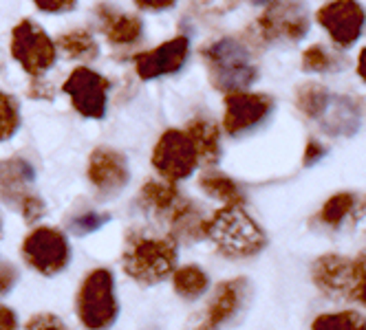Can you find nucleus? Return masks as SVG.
Wrapping results in <instances>:
<instances>
[{
    "instance_id": "34",
    "label": "nucleus",
    "mask_w": 366,
    "mask_h": 330,
    "mask_svg": "<svg viewBox=\"0 0 366 330\" xmlns=\"http://www.w3.org/2000/svg\"><path fill=\"white\" fill-rule=\"evenodd\" d=\"M174 3L177 0H135V5L146 11H166V9L174 7Z\"/></svg>"
},
{
    "instance_id": "23",
    "label": "nucleus",
    "mask_w": 366,
    "mask_h": 330,
    "mask_svg": "<svg viewBox=\"0 0 366 330\" xmlns=\"http://www.w3.org/2000/svg\"><path fill=\"white\" fill-rule=\"evenodd\" d=\"M357 198L351 194V192H340V194H333L327 202L325 207L320 210V222L327 225V227H340L351 214H353V207H355Z\"/></svg>"
},
{
    "instance_id": "14",
    "label": "nucleus",
    "mask_w": 366,
    "mask_h": 330,
    "mask_svg": "<svg viewBox=\"0 0 366 330\" xmlns=\"http://www.w3.org/2000/svg\"><path fill=\"white\" fill-rule=\"evenodd\" d=\"M318 22L337 46H351L364 27V11L355 0H331L318 11Z\"/></svg>"
},
{
    "instance_id": "18",
    "label": "nucleus",
    "mask_w": 366,
    "mask_h": 330,
    "mask_svg": "<svg viewBox=\"0 0 366 330\" xmlns=\"http://www.w3.org/2000/svg\"><path fill=\"white\" fill-rule=\"evenodd\" d=\"M183 196L179 194V190L174 187V183L172 181H148L144 187H142V192H139V205L148 212V214H152V216H157V218H164V220H168V216L172 214V210L179 205V200H181Z\"/></svg>"
},
{
    "instance_id": "6",
    "label": "nucleus",
    "mask_w": 366,
    "mask_h": 330,
    "mask_svg": "<svg viewBox=\"0 0 366 330\" xmlns=\"http://www.w3.org/2000/svg\"><path fill=\"white\" fill-rule=\"evenodd\" d=\"M258 36L265 42H296L309 31L302 0H269L265 14L256 20Z\"/></svg>"
},
{
    "instance_id": "15",
    "label": "nucleus",
    "mask_w": 366,
    "mask_h": 330,
    "mask_svg": "<svg viewBox=\"0 0 366 330\" xmlns=\"http://www.w3.org/2000/svg\"><path fill=\"white\" fill-rule=\"evenodd\" d=\"M249 284L245 277L227 280L217 287L212 301L207 304V311L203 321H199L192 330H219L223 324H227L232 317H237L247 299Z\"/></svg>"
},
{
    "instance_id": "1",
    "label": "nucleus",
    "mask_w": 366,
    "mask_h": 330,
    "mask_svg": "<svg viewBox=\"0 0 366 330\" xmlns=\"http://www.w3.org/2000/svg\"><path fill=\"white\" fill-rule=\"evenodd\" d=\"M179 258L177 238L172 234H152L133 230L126 234L122 264L126 275L139 284H159L174 273Z\"/></svg>"
},
{
    "instance_id": "29",
    "label": "nucleus",
    "mask_w": 366,
    "mask_h": 330,
    "mask_svg": "<svg viewBox=\"0 0 366 330\" xmlns=\"http://www.w3.org/2000/svg\"><path fill=\"white\" fill-rule=\"evenodd\" d=\"M22 218L27 220V222H38L44 214H46V207H44V200L36 194V192H29L27 196H24L20 202H18V207H16Z\"/></svg>"
},
{
    "instance_id": "10",
    "label": "nucleus",
    "mask_w": 366,
    "mask_h": 330,
    "mask_svg": "<svg viewBox=\"0 0 366 330\" xmlns=\"http://www.w3.org/2000/svg\"><path fill=\"white\" fill-rule=\"evenodd\" d=\"M274 108V99L263 93H227L225 97V117L223 128L232 137H243L249 130L258 128Z\"/></svg>"
},
{
    "instance_id": "17",
    "label": "nucleus",
    "mask_w": 366,
    "mask_h": 330,
    "mask_svg": "<svg viewBox=\"0 0 366 330\" xmlns=\"http://www.w3.org/2000/svg\"><path fill=\"white\" fill-rule=\"evenodd\" d=\"M36 179L34 167L24 159H9L0 165V198L7 205L18 207V202L27 196L31 190L29 185Z\"/></svg>"
},
{
    "instance_id": "4",
    "label": "nucleus",
    "mask_w": 366,
    "mask_h": 330,
    "mask_svg": "<svg viewBox=\"0 0 366 330\" xmlns=\"http://www.w3.org/2000/svg\"><path fill=\"white\" fill-rule=\"evenodd\" d=\"M119 315L113 273L107 269L91 271L77 293V317L89 330H109Z\"/></svg>"
},
{
    "instance_id": "16",
    "label": "nucleus",
    "mask_w": 366,
    "mask_h": 330,
    "mask_svg": "<svg viewBox=\"0 0 366 330\" xmlns=\"http://www.w3.org/2000/svg\"><path fill=\"white\" fill-rule=\"evenodd\" d=\"M97 20H99L102 33L107 36V40L113 46H133L144 36V22H142V18H137L133 14L115 11L109 5L97 7Z\"/></svg>"
},
{
    "instance_id": "40",
    "label": "nucleus",
    "mask_w": 366,
    "mask_h": 330,
    "mask_svg": "<svg viewBox=\"0 0 366 330\" xmlns=\"http://www.w3.org/2000/svg\"><path fill=\"white\" fill-rule=\"evenodd\" d=\"M0 234H3V222H0Z\"/></svg>"
},
{
    "instance_id": "21",
    "label": "nucleus",
    "mask_w": 366,
    "mask_h": 330,
    "mask_svg": "<svg viewBox=\"0 0 366 330\" xmlns=\"http://www.w3.org/2000/svg\"><path fill=\"white\" fill-rule=\"evenodd\" d=\"M199 187L207 196L221 200L223 205H245V198H243V192L239 190V185L221 172L203 174L199 179Z\"/></svg>"
},
{
    "instance_id": "13",
    "label": "nucleus",
    "mask_w": 366,
    "mask_h": 330,
    "mask_svg": "<svg viewBox=\"0 0 366 330\" xmlns=\"http://www.w3.org/2000/svg\"><path fill=\"white\" fill-rule=\"evenodd\" d=\"M89 181L104 196H117L130 179L128 161L113 148H97L89 157Z\"/></svg>"
},
{
    "instance_id": "33",
    "label": "nucleus",
    "mask_w": 366,
    "mask_h": 330,
    "mask_svg": "<svg viewBox=\"0 0 366 330\" xmlns=\"http://www.w3.org/2000/svg\"><path fill=\"white\" fill-rule=\"evenodd\" d=\"M36 7L46 11V14H64V11H71L77 0H34Z\"/></svg>"
},
{
    "instance_id": "30",
    "label": "nucleus",
    "mask_w": 366,
    "mask_h": 330,
    "mask_svg": "<svg viewBox=\"0 0 366 330\" xmlns=\"http://www.w3.org/2000/svg\"><path fill=\"white\" fill-rule=\"evenodd\" d=\"M353 269H355V299L366 309V251H362L353 260Z\"/></svg>"
},
{
    "instance_id": "12",
    "label": "nucleus",
    "mask_w": 366,
    "mask_h": 330,
    "mask_svg": "<svg viewBox=\"0 0 366 330\" xmlns=\"http://www.w3.org/2000/svg\"><path fill=\"white\" fill-rule=\"evenodd\" d=\"M190 53V42L186 36L172 38L150 51H144L135 58V71L142 80H157L164 75H172L181 71Z\"/></svg>"
},
{
    "instance_id": "35",
    "label": "nucleus",
    "mask_w": 366,
    "mask_h": 330,
    "mask_svg": "<svg viewBox=\"0 0 366 330\" xmlns=\"http://www.w3.org/2000/svg\"><path fill=\"white\" fill-rule=\"evenodd\" d=\"M0 330H18L16 313L5 304H0Z\"/></svg>"
},
{
    "instance_id": "32",
    "label": "nucleus",
    "mask_w": 366,
    "mask_h": 330,
    "mask_svg": "<svg viewBox=\"0 0 366 330\" xmlns=\"http://www.w3.org/2000/svg\"><path fill=\"white\" fill-rule=\"evenodd\" d=\"M18 282V269L7 262V260H0V297L7 295Z\"/></svg>"
},
{
    "instance_id": "5",
    "label": "nucleus",
    "mask_w": 366,
    "mask_h": 330,
    "mask_svg": "<svg viewBox=\"0 0 366 330\" xmlns=\"http://www.w3.org/2000/svg\"><path fill=\"white\" fill-rule=\"evenodd\" d=\"M11 53L16 62L34 78H42L58 60L56 42L31 20H22L16 24L11 33Z\"/></svg>"
},
{
    "instance_id": "3",
    "label": "nucleus",
    "mask_w": 366,
    "mask_h": 330,
    "mask_svg": "<svg viewBox=\"0 0 366 330\" xmlns=\"http://www.w3.org/2000/svg\"><path fill=\"white\" fill-rule=\"evenodd\" d=\"M203 60L210 71L214 88L223 93L247 91L256 82V66L249 48L234 38H221L203 48Z\"/></svg>"
},
{
    "instance_id": "31",
    "label": "nucleus",
    "mask_w": 366,
    "mask_h": 330,
    "mask_svg": "<svg viewBox=\"0 0 366 330\" xmlns=\"http://www.w3.org/2000/svg\"><path fill=\"white\" fill-rule=\"evenodd\" d=\"M27 330H66V326L58 315L40 313V315H34L27 321Z\"/></svg>"
},
{
    "instance_id": "26",
    "label": "nucleus",
    "mask_w": 366,
    "mask_h": 330,
    "mask_svg": "<svg viewBox=\"0 0 366 330\" xmlns=\"http://www.w3.org/2000/svg\"><path fill=\"white\" fill-rule=\"evenodd\" d=\"M298 108L307 115V117H320L327 110L329 104V95L322 86H305L298 91Z\"/></svg>"
},
{
    "instance_id": "38",
    "label": "nucleus",
    "mask_w": 366,
    "mask_h": 330,
    "mask_svg": "<svg viewBox=\"0 0 366 330\" xmlns=\"http://www.w3.org/2000/svg\"><path fill=\"white\" fill-rule=\"evenodd\" d=\"M357 73H360V78L366 82V48L360 53V60H357Z\"/></svg>"
},
{
    "instance_id": "2",
    "label": "nucleus",
    "mask_w": 366,
    "mask_h": 330,
    "mask_svg": "<svg viewBox=\"0 0 366 330\" xmlns=\"http://www.w3.org/2000/svg\"><path fill=\"white\" fill-rule=\"evenodd\" d=\"M203 234L227 258H252L267 247L260 225L245 212V205H225L205 218Z\"/></svg>"
},
{
    "instance_id": "28",
    "label": "nucleus",
    "mask_w": 366,
    "mask_h": 330,
    "mask_svg": "<svg viewBox=\"0 0 366 330\" xmlns=\"http://www.w3.org/2000/svg\"><path fill=\"white\" fill-rule=\"evenodd\" d=\"M111 220L109 214H97V212H84L80 216H75L71 220V232L75 236H86V234H93L97 232L102 225H107Z\"/></svg>"
},
{
    "instance_id": "8",
    "label": "nucleus",
    "mask_w": 366,
    "mask_h": 330,
    "mask_svg": "<svg viewBox=\"0 0 366 330\" xmlns=\"http://www.w3.org/2000/svg\"><path fill=\"white\" fill-rule=\"evenodd\" d=\"M22 258L42 275H58L71 260L69 240L54 227H38L22 242Z\"/></svg>"
},
{
    "instance_id": "24",
    "label": "nucleus",
    "mask_w": 366,
    "mask_h": 330,
    "mask_svg": "<svg viewBox=\"0 0 366 330\" xmlns=\"http://www.w3.org/2000/svg\"><path fill=\"white\" fill-rule=\"evenodd\" d=\"M311 330H366V317L355 311H340L318 315Z\"/></svg>"
},
{
    "instance_id": "9",
    "label": "nucleus",
    "mask_w": 366,
    "mask_h": 330,
    "mask_svg": "<svg viewBox=\"0 0 366 330\" xmlns=\"http://www.w3.org/2000/svg\"><path fill=\"white\" fill-rule=\"evenodd\" d=\"M62 88L71 97L73 108L80 113L82 117L102 119L104 115H107L111 84L97 71H91L86 66L75 68L66 78Z\"/></svg>"
},
{
    "instance_id": "19",
    "label": "nucleus",
    "mask_w": 366,
    "mask_h": 330,
    "mask_svg": "<svg viewBox=\"0 0 366 330\" xmlns=\"http://www.w3.org/2000/svg\"><path fill=\"white\" fill-rule=\"evenodd\" d=\"M188 137L197 148L199 165H214L221 157V133L210 119H192L186 128Z\"/></svg>"
},
{
    "instance_id": "37",
    "label": "nucleus",
    "mask_w": 366,
    "mask_h": 330,
    "mask_svg": "<svg viewBox=\"0 0 366 330\" xmlns=\"http://www.w3.org/2000/svg\"><path fill=\"white\" fill-rule=\"evenodd\" d=\"M353 218H355V222L357 225H362V227H366V198L360 202H355V207H353Z\"/></svg>"
},
{
    "instance_id": "11",
    "label": "nucleus",
    "mask_w": 366,
    "mask_h": 330,
    "mask_svg": "<svg viewBox=\"0 0 366 330\" xmlns=\"http://www.w3.org/2000/svg\"><path fill=\"white\" fill-rule=\"evenodd\" d=\"M311 280L331 299L337 301H353L355 299V269L353 260L337 256V253H327L318 258L311 267Z\"/></svg>"
},
{
    "instance_id": "36",
    "label": "nucleus",
    "mask_w": 366,
    "mask_h": 330,
    "mask_svg": "<svg viewBox=\"0 0 366 330\" xmlns=\"http://www.w3.org/2000/svg\"><path fill=\"white\" fill-rule=\"evenodd\" d=\"M325 148L322 145H318L316 141H309V145H307V152H305V163L307 165H311V163H316L322 155H325Z\"/></svg>"
},
{
    "instance_id": "39",
    "label": "nucleus",
    "mask_w": 366,
    "mask_h": 330,
    "mask_svg": "<svg viewBox=\"0 0 366 330\" xmlns=\"http://www.w3.org/2000/svg\"><path fill=\"white\" fill-rule=\"evenodd\" d=\"M254 3H263V5H267V3H269V0H254Z\"/></svg>"
},
{
    "instance_id": "25",
    "label": "nucleus",
    "mask_w": 366,
    "mask_h": 330,
    "mask_svg": "<svg viewBox=\"0 0 366 330\" xmlns=\"http://www.w3.org/2000/svg\"><path fill=\"white\" fill-rule=\"evenodd\" d=\"M20 128V108L18 101L0 91V141L11 139Z\"/></svg>"
},
{
    "instance_id": "27",
    "label": "nucleus",
    "mask_w": 366,
    "mask_h": 330,
    "mask_svg": "<svg viewBox=\"0 0 366 330\" xmlns=\"http://www.w3.org/2000/svg\"><path fill=\"white\" fill-rule=\"evenodd\" d=\"M337 58L333 56V51L325 48L322 44H316L305 51L302 56V66L309 73H331V68H335Z\"/></svg>"
},
{
    "instance_id": "20",
    "label": "nucleus",
    "mask_w": 366,
    "mask_h": 330,
    "mask_svg": "<svg viewBox=\"0 0 366 330\" xmlns=\"http://www.w3.org/2000/svg\"><path fill=\"white\" fill-rule=\"evenodd\" d=\"M56 48L71 60H95L99 56V46L93 33L86 29H73L62 33L56 40Z\"/></svg>"
},
{
    "instance_id": "22",
    "label": "nucleus",
    "mask_w": 366,
    "mask_h": 330,
    "mask_svg": "<svg viewBox=\"0 0 366 330\" xmlns=\"http://www.w3.org/2000/svg\"><path fill=\"white\" fill-rule=\"evenodd\" d=\"M172 287H174L177 295L186 297V299H197L207 291L210 280H207L205 271L190 264V267H181L172 273Z\"/></svg>"
},
{
    "instance_id": "7",
    "label": "nucleus",
    "mask_w": 366,
    "mask_h": 330,
    "mask_svg": "<svg viewBox=\"0 0 366 330\" xmlns=\"http://www.w3.org/2000/svg\"><path fill=\"white\" fill-rule=\"evenodd\" d=\"M152 165L166 181H183L199 165L197 148L186 130H166L152 150Z\"/></svg>"
}]
</instances>
